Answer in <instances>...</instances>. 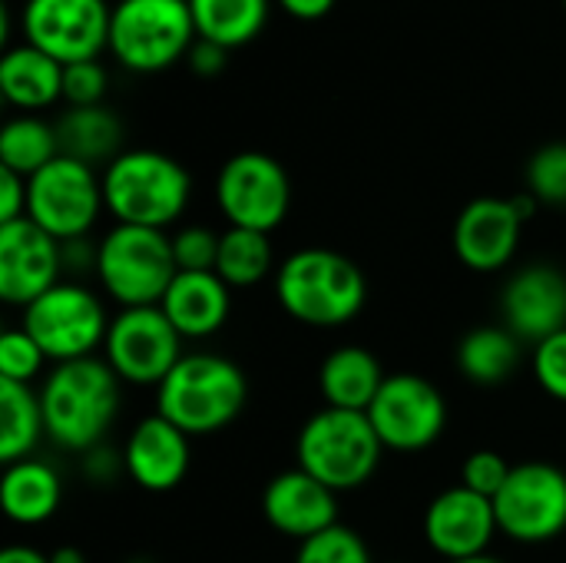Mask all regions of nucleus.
Instances as JSON below:
<instances>
[{
	"instance_id": "obj_1",
	"label": "nucleus",
	"mask_w": 566,
	"mask_h": 563,
	"mask_svg": "<svg viewBox=\"0 0 566 563\" xmlns=\"http://www.w3.org/2000/svg\"><path fill=\"white\" fill-rule=\"evenodd\" d=\"M36 395L46 438L76 455L99 448L119 411V378L99 358L53 365Z\"/></svg>"
},
{
	"instance_id": "obj_2",
	"label": "nucleus",
	"mask_w": 566,
	"mask_h": 563,
	"mask_svg": "<svg viewBox=\"0 0 566 563\" xmlns=\"http://www.w3.org/2000/svg\"><path fill=\"white\" fill-rule=\"evenodd\" d=\"M282 312L308 329L348 325L368 299L365 272L335 249H298L275 269Z\"/></svg>"
},
{
	"instance_id": "obj_3",
	"label": "nucleus",
	"mask_w": 566,
	"mask_h": 563,
	"mask_svg": "<svg viewBox=\"0 0 566 563\" xmlns=\"http://www.w3.org/2000/svg\"><path fill=\"white\" fill-rule=\"evenodd\" d=\"M249 398L245 375L235 362L212 352H186L156 388V415L182 435L202 438L229 428Z\"/></svg>"
},
{
	"instance_id": "obj_4",
	"label": "nucleus",
	"mask_w": 566,
	"mask_h": 563,
	"mask_svg": "<svg viewBox=\"0 0 566 563\" xmlns=\"http://www.w3.org/2000/svg\"><path fill=\"white\" fill-rule=\"evenodd\" d=\"M192 196L186 166L159 149H123L103 169V202L119 226L166 229Z\"/></svg>"
},
{
	"instance_id": "obj_5",
	"label": "nucleus",
	"mask_w": 566,
	"mask_h": 563,
	"mask_svg": "<svg viewBox=\"0 0 566 563\" xmlns=\"http://www.w3.org/2000/svg\"><path fill=\"white\" fill-rule=\"evenodd\" d=\"M298 468L332 488L335 494L368 484L381 465L385 445L365 411L322 408L312 415L295 441Z\"/></svg>"
},
{
	"instance_id": "obj_6",
	"label": "nucleus",
	"mask_w": 566,
	"mask_h": 563,
	"mask_svg": "<svg viewBox=\"0 0 566 563\" xmlns=\"http://www.w3.org/2000/svg\"><path fill=\"white\" fill-rule=\"evenodd\" d=\"M189 0H116L109 53L133 73H159L189 56L196 43Z\"/></svg>"
},
{
	"instance_id": "obj_7",
	"label": "nucleus",
	"mask_w": 566,
	"mask_h": 563,
	"mask_svg": "<svg viewBox=\"0 0 566 563\" xmlns=\"http://www.w3.org/2000/svg\"><path fill=\"white\" fill-rule=\"evenodd\" d=\"M96 279L103 292L123 309L159 305L176 279L172 236L143 226H113L99 242Z\"/></svg>"
},
{
	"instance_id": "obj_8",
	"label": "nucleus",
	"mask_w": 566,
	"mask_h": 563,
	"mask_svg": "<svg viewBox=\"0 0 566 563\" xmlns=\"http://www.w3.org/2000/svg\"><path fill=\"white\" fill-rule=\"evenodd\" d=\"M106 309L96 292L80 282H56L36 302L23 309L27 335L43 348L46 362L66 365L80 358H93L96 348L106 345L109 332Z\"/></svg>"
},
{
	"instance_id": "obj_9",
	"label": "nucleus",
	"mask_w": 566,
	"mask_h": 563,
	"mask_svg": "<svg viewBox=\"0 0 566 563\" xmlns=\"http://www.w3.org/2000/svg\"><path fill=\"white\" fill-rule=\"evenodd\" d=\"M103 209V176L63 153L27 179V219L56 242L86 239Z\"/></svg>"
},
{
	"instance_id": "obj_10",
	"label": "nucleus",
	"mask_w": 566,
	"mask_h": 563,
	"mask_svg": "<svg viewBox=\"0 0 566 563\" xmlns=\"http://www.w3.org/2000/svg\"><path fill=\"white\" fill-rule=\"evenodd\" d=\"M216 202L229 226L269 236L292 209V179L269 153L245 149L222 163L216 176Z\"/></svg>"
},
{
	"instance_id": "obj_11",
	"label": "nucleus",
	"mask_w": 566,
	"mask_h": 563,
	"mask_svg": "<svg viewBox=\"0 0 566 563\" xmlns=\"http://www.w3.org/2000/svg\"><path fill=\"white\" fill-rule=\"evenodd\" d=\"M106 365L126 385L159 388L182 358V335L159 305L123 309L106 332Z\"/></svg>"
},
{
	"instance_id": "obj_12",
	"label": "nucleus",
	"mask_w": 566,
	"mask_h": 563,
	"mask_svg": "<svg viewBox=\"0 0 566 563\" xmlns=\"http://www.w3.org/2000/svg\"><path fill=\"white\" fill-rule=\"evenodd\" d=\"M497 528L517 544H547L566 531V471L547 461L514 465L494 498Z\"/></svg>"
},
{
	"instance_id": "obj_13",
	"label": "nucleus",
	"mask_w": 566,
	"mask_h": 563,
	"mask_svg": "<svg viewBox=\"0 0 566 563\" xmlns=\"http://www.w3.org/2000/svg\"><path fill=\"white\" fill-rule=\"evenodd\" d=\"M109 17L106 0H27L20 10L23 43L50 53L63 66L99 60L109 50Z\"/></svg>"
},
{
	"instance_id": "obj_14",
	"label": "nucleus",
	"mask_w": 566,
	"mask_h": 563,
	"mask_svg": "<svg viewBox=\"0 0 566 563\" xmlns=\"http://www.w3.org/2000/svg\"><path fill=\"white\" fill-rule=\"evenodd\" d=\"M368 421L385 451L415 455L431 448L444 435L448 405L428 378L398 372L385 378L378 398L368 408Z\"/></svg>"
},
{
	"instance_id": "obj_15",
	"label": "nucleus",
	"mask_w": 566,
	"mask_h": 563,
	"mask_svg": "<svg viewBox=\"0 0 566 563\" xmlns=\"http://www.w3.org/2000/svg\"><path fill=\"white\" fill-rule=\"evenodd\" d=\"M537 199L531 192L524 196H481L474 202H468L454 222V252L458 259L471 269V272H501L504 265H511L517 246H521V232L524 222L534 216Z\"/></svg>"
},
{
	"instance_id": "obj_16",
	"label": "nucleus",
	"mask_w": 566,
	"mask_h": 563,
	"mask_svg": "<svg viewBox=\"0 0 566 563\" xmlns=\"http://www.w3.org/2000/svg\"><path fill=\"white\" fill-rule=\"evenodd\" d=\"M63 275V242L27 216L0 226V299L27 309Z\"/></svg>"
},
{
	"instance_id": "obj_17",
	"label": "nucleus",
	"mask_w": 566,
	"mask_h": 563,
	"mask_svg": "<svg viewBox=\"0 0 566 563\" xmlns=\"http://www.w3.org/2000/svg\"><path fill=\"white\" fill-rule=\"evenodd\" d=\"M497 531L494 501L464 484L441 491L424 511V541L448 563L488 554Z\"/></svg>"
},
{
	"instance_id": "obj_18",
	"label": "nucleus",
	"mask_w": 566,
	"mask_h": 563,
	"mask_svg": "<svg viewBox=\"0 0 566 563\" xmlns=\"http://www.w3.org/2000/svg\"><path fill=\"white\" fill-rule=\"evenodd\" d=\"M504 325L521 338L541 345L566 329V272L551 262L517 269L501 292Z\"/></svg>"
},
{
	"instance_id": "obj_19",
	"label": "nucleus",
	"mask_w": 566,
	"mask_h": 563,
	"mask_svg": "<svg viewBox=\"0 0 566 563\" xmlns=\"http://www.w3.org/2000/svg\"><path fill=\"white\" fill-rule=\"evenodd\" d=\"M262 514L279 534L302 544L338 524V501L332 488H325L295 465L292 471H282L265 484Z\"/></svg>"
},
{
	"instance_id": "obj_20",
	"label": "nucleus",
	"mask_w": 566,
	"mask_h": 563,
	"mask_svg": "<svg viewBox=\"0 0 566 563\" xmlns=\"http://www.w3.org/2000/svg\"><path fill=\"white\" fill-rule=\"evenodd\" d=\"M189 435H182L172 421H166L163 415H149L143 418L123 451V471L153 494H166L172 488H179L189 475Z\"/></svg>"
},
{
	"instance_id": "obj_21",
	"label": "nucleus",
	"mask_w": 566,
	"mask_h": 563,
	"mask_svg": "<svg viewBox=\"0 0 566 563\" xmlns=\"http://www.w3.org/2000/svg\"><path fill=\"white\" fill-rule=\"evenodd\" d=\"M159 309L182 338H209L226 325L232 295L216 272H176Z\"/></svg>"
},
{
	"instance_id": "obj_22",
	"label": "nucleus",
	"mask_w": 566,
	"mask_h": 563,
	"mask_svg": "<svg viewBox=\"0 0 566 563\" xmlns=\"http://www.w3.org/2000/svg\"><path fill=\"white\" fill-rule=\"evenodd\" d=\"M0 93L23 113L46 110L63 100V63L33 43H10L0 56Z\"/></svg>"
},
{
	"instance_id": "obj_23",
	"label": "nucleus",
	"mask_w": 566,
	"mask_h": 563,
	"mask_svg": "<svg viewBox=\"0 0 566 563\" xmlns=\"http://www.w3.org/2000/svg\"><path fill=\"white\" fill-rule=\"evenodd\" d=\"M385 378L388 375L381 372V362L368 348L345 345V348H335L322 362V368H318V392L325 398V408L365 411L368 415V408L378 398Z\"/></svg>"
},
{
	"instance_id": "obj_24",
	"label": "nucleus",
	"mask_w": 566,
	"mask_h": 563,
	"mask_svg": "<svg viewBox=\"0 0 566 563\" xmlns=\"http://www.w3.org/2000/svg\"><path fill=\"white\" fill-rule=\"evenodd\" d=\"M63 501V484L60 475L40 461V458H23L3 468L0 478V508L13 524L36 528L56 514Z\"/></svg>"
},
{
	"instance_id": "obj_25",
	"label": "nucleus",
	"mask_w": 566,
	"mask_h": 563,
	"mask_svg": "<svg viewBox=\"0 0 566 563\" xmlns=\"http://www.w3.org/2000/svg\"><path fill=\"white\" fill-rule=\"evenodd\" d=\"M60 153L80 159L86 166H109L123 149V123L119 116L103 106H66V113L53 123Z\"/></svg>"
},
{
	"instance_id": "obj_26",
	"label": "nucleus",
	"mask_w": 566,
	"mask_h": 563,
	"mask_svg": "<svg viewBox=\"0 0 566 563\" xmlns=\"http://www.w3.org/2000/svg\"><path fill=\"white\" fill-rule=\"evenodd\" d=\"M189 10L199 40L239 50L265 30L272 0H189Z\"/></svg>"
},
{
	"instance_id": "obj_27",
	"label": "nucleus",
	"mask_w": 566,
	"mask_h": 563,
	"mask_svg": "<svg viewBox=\"0 0 566 563\" xmlns=\"http://www.w3.org/2000/svg\"><path fill=\"white\" fill-rule=\"evenodd\" d=\"M521 338L507 325H481L458 345V368L471 385H501L521 365Z\"/></svg>"
},
{
	"instance_id": "obj_28",
	"label": "nucleus",
	"mask_w": 566,
	"mask_h": 563,
	"mask_svg": "<svg viewBox=\"0 0 566 563\" xmlns=\"http://www.w3.org/2000/svg\"><path fill=\"white\" fill-rule=\"evenodd\" d=\"M43 435L40 395L20 382H0V461L13 465L30 458Z\"/></svg>"
},
{
	"instance_id": "obj_29",
	"label": "nucleus",
	"mask_w": 566,
	"mask_h": 563,
	"mask_svg": "<svg viewBox=\"0 0 566 563\" xmlns=\"http://www.w3.org/2000/svg\"><path fill=\"white\" fill-rule=\"evenodd\" d=\"M60 156L56 126L23 113L3 123L0 129V169H10L23 179L36 176L43 166H50Z\"/></svg>"
},
{
	"instance_id": "obj_30",
	"label": "nucleus",
	"mask_w": 566,
	"mask_h": 563,
	"mask_svg": "<svg viewBox=\"0 0 566 563\" xmlns=\"http://www.w3.org/2000/svg\"><path fill=\"white\" fill-rule=\"evenodd\" d=\"M216 275L229 289H252L272 275V242L265 232L229 226L219 239Z\"/></svg>"
},
{
	"instance_id": "obj_31",
	"label": "nucleus",
	"mask_w": 566,
	"mask_h": 563,
	"mask_svg": "<svg viewBox=\"0 0 566 563\" xmlns=\"http://www.w3.org/2000/svg\"><path fill=\"white\" fill-rule=\"evenodd\" d=\"M527 192L544 206H566V143H547L541 146L524 169Z\"/></svg>"
},
{
	"instance_id": "obj_32",
	"label": "nucleus",
	"mask_w": 566,
	"mask_h": 563,
	"mask_svg": "<svg viewBox=\"0 0 566 563\" xmlns=\"http://www.w3.org/2000/svg\"><path fill=\"white\" fill-rule=\"evenodd\" d=\"M295 563H371V551L358 531L335 524L298 544Z\"/></svg>"
},
{
	"instance_id": "obj_33",
	"label": "nucleus",
	"mask_w": 566,
	"mask_h": 563,
	"mask_svg": "<svg viewBox=\"0 0 566 563\" xmlns=\"http://www.w3.org/2000/svg\"><path fill=\"white\" fill-rule=\"evenodd\" d=\"M46 365L43 348L27 335V329H7L0 335V382L30 385Z\"/></svg>"
},
{
	"instance_id": "obj_34",
	"label": "nucleus",
	"mask_w": 566,
	"mask_h": 563,
	"mask_svg": "<svg viewBox=\"0 0 566 563\" xmlns=\"http://www.w3.org/2000/svg\"><path fill=\"white\" fill-rule=\"evenodd\" d=\"M219 239L222 232H212L206 226H186L172 236V259L179 272H216L219 262Z\"/></svg>"
},
{
	"instance_id": "obj_35",
	"label": "nucleus",
	"mask_w": 566,
	"mask_h": 563,
	"mask_svg": "<svg viewBox=\"0 0 566 563\" xmlns=\"http://www.w3.org/2000/svg\"><path fill=\"white\" fill-rule=\"evenodd\" d=\"M106 90H109V73L99 60L63 66V100L70 106H103Z\"/></svg>"
},
{
	"instance_id": "obj_36",
	"label": "nucleus",
	"mask_w": 566,
	"mask_h": 563,
	"mask_svg": "<svg viewBox=\"0 0 566 563\" xmlns=\"http://www.w3.org/2000/svg\"><path fill=\"white\" fill-rule=\"evenodd\" d=\"M534 378L537 385L554 398L566 405V329L534 345Z\"/></svg>"
},
{
	"instance_id": "obj_37",
	"label": "nucleus",
	"mask_w": 566,
	"mask_h": 563,
	"mask_svg": "<svg viewBox=\"0 0 566 563\" xmlns=\"http://www.w3.org/2000/svg\"><path fill=\"white\" fill-rule=\"evenodd\" d=\"M511 471H514V465H507L497 451H488L484 448V451L468 455V461L461 468V484L494 501L501 494V488L507 484Z\"/></svg>"
},
{
	"instance_id": "obj_38",
	"label": "nucleus",
	"mask_w": 566,
	"mask_h": 563,
	"mask_svg": "<svg viewBox=\"0 0 566 563\" xmlns=\"http://www.w3.org/2000/svg\"><path fill=\"white\" fill-rule=\"evenodd\" d=\"M27 216V179L0 169V226L3 222H17Z\"/></svg>"
},
{
	"instance_id": "obj_39",
	"label": "nucleus",
	"mask_w": 566,
	"mask_h": 563,
	"mask_svg": "<svg viewBox=\"0 0 566 563\" xmlns=\"http://www.w3.org/2000/svg\"><path fill=\"white\" fill-rule=\"evenodd\" d=\"M229 53H232V50H226V46H219V43L196 40L192 50H189V56H186V63H189V70H192L196 76H219V73L226 70V63H229Z\"/></svg>"
},
{
	"instance_id": "obj_40",
	"label": "nucleus",
	"mask_w": 566,
	"mask_h": 563,
	"mask_svg": "<svg viewBox=\"0 0 566 563\" xmlns=\"http://www.w3.org/2000/svg\"><path fill=\"white\" fill-rule=\"evenodd\" d=\"M279 7L292 13L295 20H322L332 13L335 0H279Z\"/></svg>"
},
{
	"instance_id": "obj_41",
	"label": "nucleus",
	"mask_w": 566,
	"mask_h": 563,
	"mask_svg": "<svg viewBox=\"0 0 566 563\" xmlns=\"http://www.w3.org/2000/svg\"><path fill=\"white\" fill-rule=\"evenodd\" d=\"M0 563H50V554H40L36 548L27 544H10L0 551Z\"/></svg>"
},
{
	"instance_id": "obj_42",
	"label": "nucleus",
	"mask_w": 566,
	"mask_h": 563,
	"mask_svg": "<svg viewBox=\"0 0 566 563\" xmlns=\"http://www.w3.org/2000/svg\"><path fill=\"white\" fill-rule=\"evenodd\" d=\"M50 563H86V557H83L80 548H56L50 554Z\"/></svg>"
},
{
	"instance_id": "obj_43",
	"label": "nucleus",
	"mask_w": 566,
	"mask_h": 563,
	"mask_svg": "<svg viewBox=\"0 0 566 563\" xmlns=\"http://www.w3.org/2000/svg\"><path fill=\"white\" fill-rule=\"evenodd\" d=\"M451 563H504V561H497V557H491V554H481V557H471V561H451Z\"/></svg>"
},
{
	"instance_id": "obj_44",
	"label": "nucleus",
	"mask_w": 566,
	"mask_h": 563,
	"mask_svg": "<svg viewBox=\"0 0 566 563\" xmlns=\"http://www.w3.org/2000/svg\"><path fill=\"white\" fill-rule=\"evenodd\" d=\"M129 563H146V561H129Z\"/></svg>"
},
{
	"instance_id": "obj_45",
	"label": "nucleus",
	"mask_w": 566,
	"mask_h": 563,
	"mask_svg": "<svg viewBox=\"0 0 566 563\" xmlns=\"http://www.w3.org/2000/svg\"><path fill=\"white\" fill-rule=\"evenodd\" d=\"M564 3H566V0H564Z\"/></svg>"
}]
</instances>
